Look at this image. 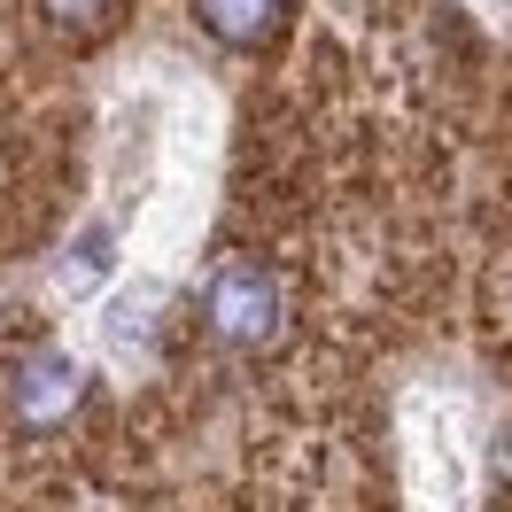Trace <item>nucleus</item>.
I'll list each match as a JSON object with an SVG mask.
<instances>
[{"label":"nucleus","instance_id":"7","mask_svg":"<svg viewBox=\"0 0 512 512\" xmlns=\"http://www.w3.org/2000/svg\"><path fill=\"white\" fill-rule=\"evenodd\" d=\"M39 8H47V16H55V24H70V32H101V24H109V8H117V0H39Z\"/></svg>","mask_w":512,"mask_h":512},{"label":"nucleus","instance_id":"4","mask_svg":"<svg viewBox=\"0 0 512 512\" xmlns=\"http://www.w3.org/2000/svg\"><path fill=\"white\" fill-rule=\"evenodd\" d=\"M194 16L210 24V39H225V47H264V39L288 24V0H194Z\"/></svg>","mask_w":512,"mask_h":512},{"label":"nucleus","instance_id":"8","mask_svg":"<svg viewBox=\"0 0 512 512\" xmlns=\"http://www.w3.org/2000/svg\"><path fill=\"white\" fill-rule=\"evenodd\" d=\"M497 466H505V474H512V419H505V427H497Z\"/></svg>","mask_w":512,"mask_h":512},{"label":"nucleus","instance_id":"2","mask_svg":"<svg viewBox=\"0 0 512 512\" xmlns=\"http://www.w3.org/2000/svg\"><path fill=\"white\" fill-rule=\"evenodd\" d=\"M202 311H210V334L233 342V350H264L280 334V319H288L280 280L256 256H225L218 272H210V288H202Z\"/></svg>","mask_w":512,"mask_h":512},{"label":"nucleus","instance_id":"5","mask_svg":"<svg viewBox=\"0 0 512 512\" xmlns=\"http://www.w3.org/2000/svg\"><path fill=\"white\" fill-rule=\"evenodd\" d=\"M156 303H163L156 280L109 303V319H101V342H109V357H125V365H132V357H148V350H156Z\"/></svg>","mask_w":512,"mask_h":512},{"label":"nucleus","instance_id":"1","mask_svg":"<svg viewBox=\"0 0 512 512\" xmlns=\"http://www.w3.org/2000/svg\"><path fill=\"white\" fill-rule=\"evenodd\" d=\"M404 481L419 512H466L474 505V412L458 388H412L404 404Z\"/></svg>","mask_w":512,"mask_h":512},{"label":"nucleus","instance_id":"6","mask_svg":"<svg viewBox=\"0 0 512 512\" xmlns=\"http://www.w3.org/2000/svg\"><path fill=\"white\" fill-rule=\"evenodd\" d=\"M109 272H117V225L86 218V225H78V241H70V256H63V295H94Z\"/></svg>","mask_w":512,"mask_h":512},{"label":"nucleus","instance_id":"3","mask_svg":"<svg viewBox=\"0 0 512 512\" xmlns=\"http://www.w3.org/2000/svg\"><path fill=\"white\" fill-rule=\"evenodd\" d=\"M78 396H86V365L70 350H55V342L24 350L0 373V412L16 419V427H63L78 412Z\"/></svg>","mask_w":512,"mask_h":512}]
</instances>
